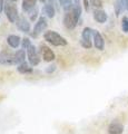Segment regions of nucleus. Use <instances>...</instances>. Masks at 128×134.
<instances>
[{"mask_svg":"<svg viewBox=\"0 0 128 134\" xmlns=\"http://www.w3.org/2000/svg\"><path fill=\"white\" fill-rule=\"evenodd\" d=\"M0 64L2 65H16L15 63V54H12L8 50H2L0 53Z\"/></svg>","mask_w":128,"mask_h":134,"instance_id":"obj_6","label":"nucleus"},{"mask_svg":"<svg viewBox=\"0 0 128 134\" xmlns=\"http://www.w3.org/2000/svg\"><path fill=\"white\" fill-rule=\"evenodd\" d=\"M123 132H124L123 124L117 122V121L111 122L108 126V134H123Z\"/></svg>","mask_w":128,"mask_h":134,"instance_id":"obj_11","label":"nucleus"},{"mask_svg":"<svg viewBox=\"0 0 128 134\" xmlns=\"http://www.w3.org/2000/svg\"><path fill=\"white\" fill-rule=\"evenodd\" d=\"M59 3L63 6L65 9H68V8H71V0H59Z\"/></svg>","mask_w":128,"mask_h":134,"instance_id":"obj_22","label":"nucleus"},{"mask_svg":"<svg viewBox=\"0 0 128 134\" xmlns=\"http://www.w3.org/2000/svg\"><path fill=\"white\" fill-rule=\"evenodd\" d=\"M94 36V29L89 28V27H86L84 28V30L81 32V40H80V44L84 48H92L93 43H92V37Z\"/></svg>","mask_w":128,"mask_h":134,"instance_id":"obj_3","label":"nucleus"},{"mask_svg":"<svg viewBox=\"0 0 128 134\" xmlns=\"http://www.w3.org/2000/svg\"><path fill=\"white\" fill-rule=\"evenodd\" d=\"M125 1V5H126V9L128 10V0H124Z\"/></svg>","mask_w":128,"mask_h":134,"instance_id":"obj_27","label":"nucleus"},{"mask_svg":"<svg viewBox=\"0 0 128 134\" xmlns=\"http://www.w3.org/2000/svg\"><path fill=\"white\" fill-rule=\"evenodd\" d=\"M44 12L46 14L47 17H49V18L55 17L56 10H55V7H53V3L52 2H47L46 5L44 6Z\"/></svg>","mask_w":128,"mask_h":134,"instance_id":"obj_15","label":"nucleus"},{"mask_svg":"<svg viewBox=\"0 0 128 134\" xmlns=\"http://www.w3.org/2000/svg\"><path fill=\"white\" fill-rule=\"evenodd\" d=\"M121 29L124 32H128V18L124 17L121 20Z\"/></svg>","mask_w":128,"mask_h":134,"instance_id":"obj_21","label":"nucleus"},{"mask_svg":"<svg viewBox=\"0 0 128 134\" xmlns=\"http://www.w3.org/2000/svg\"><path fill=\"white\" fill-rule=\"evenodd\" d=\"M31 44H30V40H29V38H23L22 39V49H26L27 50V48L29 47Z\"/></svg>","mask_w":128,"mask_h":134,"instance_id":"obj_23","label":"nucleus"},{"mask_svg":"<svg viewBox=\"0 0 128 134\" xmlns=\"http://www.w3.org/2000/svg\"><path fill=\"white\" fill-rule=\"evenodd\" d=\"M84 5H85V9L89 10V2H88V0H84Z\"/></svg>","mask_w":128,"mask_h":134,"instance_id":"obj_26","label":"nucleus"},{"mask_svg":"<svg viewBox=\"0 0 128 134\" xmlns=\"http://www.w3.org/2000/svg\"><path fill=\"white\" fill-rule=\"evenodd\" d=\"M5 14L7 16V18L8 20H9L10 23H16L18 20L19 18V16H18V9H17V7H16L14 3H11V2H8L5 5Z\"/></svg>","mask_w":128,"mask_h":134,"instance_id":"obj_4","label":"nucleus"},{"mask_svg":"<svg viewBox=\"0 0 128 134\" xmlns=\"http://www.w3.org/2000/svg\"><path fill=\"white\" fill-rule=\"evenodd\" d=\"M40 52H41V54H42V58H44L45 62H52L56 58L55 53H53L48 46L41 45L40 46Z\"/></svg>","mask_w":128,"mask_h":134,"instance_id":"obj_8","label":"nucleus"},{"mask_svg":"<svg viewBox=\"0 0 128 134\" xmlns=\"http://www.w3.org/2000/svg\"><path fill=\"white\" fill-rule=\"evenodd\" d=\"M25 58H26V53H25V49H19L18 52L15 53V63L17 65L25 63Z\"/></svg>","mask_w":128,"mask_h":134,"instance_id":"obj_16","label":"nucleus"},{"mask_svg":"<svg viewBox=\"0 0 128 134\" xmlns=\"http://www.w3.org/2000/svg\"><path fill=\"white\" fill-rule=\"evenodd\" d=\"M55 69H56V65H51V66H49L48 68L46 69V72L47 73H52Z\"/></svg>","mask_w":128,"mask_h":134,"instance_id":"obj_24","label":"nucleus"},{"mask_svg":"<svg viewBox=\"0 0 128 134\" xmlns=\"http://www.w3.org/2000/svg\"><path fill=\"white\" fill-rule=\"evenodd\" d=\"M114 8H115V14H116V16H119L126 8L125 1H124V0H115Z\"/></svg>","mask_w":128,"mask_h":134,"instance_id":"obj_14","label":"nucleus"},{"mask_svg":"<svg viewBox=\"0 0 128 134\" xmlns=\"http://www.w3.org/2000/svg\"><path fill=\"white\" fill-rule=\"evenodd\" d=\"M37 0H23L22 1V9L23 11H30L32 8L36 7Z\"/></svg>","mask_w":128,"mask_h":134,"instance_id":"obj_17","label":"nucleus"},{"mask_svg":"<svg viewBox=\"0 0 128 134\" xmlns=\"http://www.w3.org/2000/svg\"><path fill=\"white\" fill-rule=\"evenodd\" d=\"M47 26H48V24H47L46 18H45V17H40V18L38 19V21H37L36 25H35L34 32H31V36L32 37H37L39 34H41L42 31L46 30Z\"/></svg>","mask_w":128,"mask_h":134,"instance_id":"obj_7","label":"nucleus"},{"mask_svg":"<svg viewBox=\"0 0 128 134\" xmlns=\"http://www.w3.org/2000/svg\"><path fill=\"white\" fill-rule=\"evenodd\" d=\"M7 43H8V45H9L10 47L17 48V47H19L20 43H21V38H20L19 36H17V35H9L7 37Z\"/></svg>","mask_w":128,"mask_h":134,"instance_id":"obj_13","label":"nucleus"},{"mask_svg":"<svg viewBox=\"0 0 128 134\" xmlns=\"http://www.w3.org/2000/svg\"><path fill=\"white\" fill-rule=\"evenodd\" d=\"M3 9H5V2H3V0H0V12Z\"/></svg>","mask_w":128,"mask_h":134,"instance_id":"obj_25","label":"nucleus"},{"mask_svg":"<svg viewBox=\"0 0 128 134\" xmlns=\"http://www.w3.org/2000/svg\"><path fill=\"white\" fill-rule=\"evenodd\" d=\"M81 16V7L79 6V3H75L72 5V7L70 8V10L66 12V15L64 17V25L67 29H74Z\"/></svg>","mask_w":128,"mask_h":134,"instance_id":"obj_1","label":"nucleus"},{"mask_svg":"<svg viewBox=\"0 0 128 134\" xmlns=\"http://www.w3.org/2000/svg\"><path fill=\"white\" fill-rule=\"evenodd\" d=\"M28 12H29V19L31 20V21H35V20L37 19V16H38V8L35 7Z\"/></svg>","mask_w":128,"mask_h":134,"instance_id":"obj_19","label":"nucleus"},{"mask_svg":"<svg viewBox=\"0 0 128 134\" xmlns=\"http://www.w3.org/2000/svg\"><path fill=\"white\" fill-rule=\"evenodd\" d=\"M16 25H17V27L20 31L26 32V34L30 31V23L25 17H19L18 20L16 21Z\"/></svg>","mask_w":128,"mask_h":134,"instance_id":"obj_10","label":"nucleus"},{"mask_svg":"<svg viewBox=\"0 0 128 134\" xmlns=\"http://www.w3.org/2000/svg\"><path fill=\"white\" fill-rule=\"evenodd\" d=\"M74 1H75V3H78L79 2V0H74Z\"/></svg>","mask_w":128,"mask_h":134,"instance_id":"obj_28","label":"nucleus"},{"mask_svg":"<svg viewBox=\"0 0 128 134\" xmlns=\"http://www.w3.org/2000/svg\"><path fill=\"white\" fill-rule=\"evenodd\" d=\"M44 38L46 41H48L49 44H51L53 46H66L68 44V41L66 40L61 35H59L58 32L53 31V30H48L44 34Z\"/></svg>","mask_w":128,"mask_h":134,"instance_id":"obj_2","label":"nucleus"},{"mask_svg":"<svg viewBox=\"0 0 128 134\" xmlns=\"http://www.w3.org/2000/svg\"><path fill=\"white\" fill-rule=\"evenodd\" d=\"M11 1H16V0H11Z\"/></svg>","mask_w":128,"mask_h":134,"instance_id":"obj_29","label":"nucleus"},{"mask_svg":"<svg viewBox=\"0 0 128 134\" xmlns=\"http://www.w3.org/2000/svg\"><path fill=\"white\" fill-rule=\"evenodd\" d=\"M17 69H18V72L20 74H29L32 72V68L27 64L26 62L22 63V64H19L18 67H17Z\"/></svg>","mask_w":128,"mask_h":134,"instance_id":"obj_18","label":"nucleus"},{"mask_svg":"<svg viewBox=\"0 0 128 134\" xmlns=\"http://www.w3.org/2000/svg\"><path fill=\"white\" fill-rule=\"evenodd\" d=\"M93 39H94V46L95 47H96L98 50H104V48H105V40H104V38H102L100 32L97 31V30H94Z\"/></svg>","mask_w":128,"mask_h":134,"instance_id":"obj_9","label":"nucleus"},{"mask_svg":"<svg viewBox=\"0 0 128 134\" xmlns=\"http://www.w3.org/2000/svg\"><path fill=\"white\" fill-rule=\"evenodd\" d=\"M107 18H108V16H107L106 11H104L102 9H95L94 10V19L96 20L97 23L105 24L107 21Z\"/></svg>","mask_w":128,"mask_h":134,"instance_id":"obj_12","label":"nucleus"},{"mask_svg":"<svg viewBox=\"0 0 128 134\" xmlns=\"http://www.w3.org/2000/svg\"><path fill=\"white\" fill-rule=\"evenodd\" d=\"M27 57H28V60H29L31 66L38 65L39 62H40L39 54H38V52H37V49H36V47L34 45H30L29 47L27 48Z\"/></svg>","mask_w":128,"mask_h":134,"instance_id":"obj_5","label":"nucleus"},{"mask_svg":"<svg viewBox=\"0 0 128 134\" xmlns=\"http://www.w3.org/2000/svg\"><path fill=\"white\" fill-rule=\"evenodd\" d=\"M89 1H90V5L95 7V9H101V7H102L101 0H89Z\"/></svg>","mask_w":128,"mask_h":134,"instance_id":"obj_20","label":"nucleus"}]
</instances>
